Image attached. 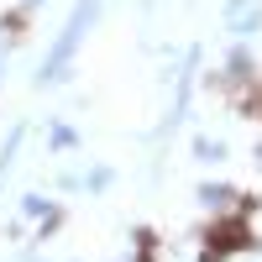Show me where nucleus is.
I'll return each instance as SVG.
<instances>
[{"instance_id":"f257e3e1","label":"nucleus","mask_w":262,"mask_h":262,"mask_svg":"<svg viewBox=\"0 0 262 262\" xmlns=\"http://www.w3.org/2000/svg\"><path fill=\"white\" fill-rule=\"evenodd\" d=\"M95 16H100V0H79V6L69 11V21H63V32H58V42H53V53L42 58V84H58L63 74H69V58L79 53V42H84V32L95 27Z\"/></svg>"},{"instance_id":"f03ea898","label":"nucleus","mask_w":262,"mask_h":262,"mask_svg":"<svg viewBox=\"0 0 262 262\" xmlns=\"http://www.w3.org/2000/svg\"><path fill=\"white\" fill-rule=\"evenodd\" d=\"M262 27V6H257V0H231V6H226V32L231 37H252Z\"/></svg>"},{"instance_id":"7ed1b4c3","label":"nucleus","mask_w":262,"mask_h":262,"mask_svg":"<svg viewBox=\"0 0 262 262\" xmlns=\"http://www.w3.org/2000/svg\"><path fill=\"white\" fill-rule=\"evenodd\" d=\"M200 200H205V205H215V210H221V205L231 200V189H221V184H205V189H200Z\"/></svg>"},{"instance_id":"20e7f679","label":"nucleus","mask_w":262,"mask_h":262,"mask_svg":"<svg viewBox=\"0 0 262 262\" xmlns=\"http://www.w3.org/2000/svg\"><path fill=\"white\" fill-rule=\"evenodd\" d=\"M194 152H200L205 163H221V158H226V147H221V142H210V137H200V147H194Z\"/></svg>"},{"instance_id":"39448f33","label":"nucleus","mask_w":262,"mask_h":262,"mask_svg":"<svg viewBox=\"0 0 262 262\" xmlns=\"http://www.w3.org/2000/svg\"><path fill=\"white\" fill-rule=\"evenodd\" d=\"M32 6H42V0H32Z\"/></svg>"}]
</instances>
